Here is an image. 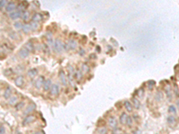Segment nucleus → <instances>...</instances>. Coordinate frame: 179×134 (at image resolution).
Masks as SVG:
<instances>
[{"instance_id": "f257e3e1", "label": "nucleus", "mask_w": 179, "mask_h": 134, "mask_svg": "<svg viewBox=\"0 0 179 134\" xmlns=\"http://www.w3.org/2000/svg\"><path fill=\"white\" fill-rule=\"evenodd\" d=\"M22 11H21V10H14L13 12L10 13H9V17H10V19H12V20H17L18 18H20V17H22Z\"/></svg>"}, {"instance_id": "f03ea898", "label": "nucleus", "mask_w": 179, "mask_h": 134, "mask_svg": "<svg viewBox=\"0 0 179 134\" xmlns=\"http://www.w3.org/2000/svg\"><path fill=\"white\" fill-rule=\"evenodd\" d=\"M59 91H60V87L57 84H52L51 88L49 89V93L51 96H57L59 94Z\"/></svg>"}, {"instance_id": "7ed1b4c3", "label": "nucleus", "mask_w": 179, "mask_h": 134, "mask_svg": "<svg viewBox=\"0 0 179 134\" xmlns=\"http://www.w3.org/2000/svg\"><path fill=\"white\" fill-rule=\"evenodd\" d=\"M45 80L44 77L43 76H40V78H38L36 81H35V82H34V86H35V88L38 89H41L42 87H43V84H44L45 82Z\"/></svg>"}, {"instance_id": "20e7f679", "label": "nucleus", "mask_w": 179, "mask_h": 134, "mask_svg": "<svg viewBox=\"0 0 179 134\" xmlns=\"http://www.w3.org/2000/svg\"><path fill=\"white\" fill-rule=\"evenodd\" d=\"M15 8H16L15 3L14 2H9V3H7L6 6H5V12L10 13L13 12L15 10Z\"/></svg>"}, {"instance_id": "39448f33", "label": "nucleus", "mask_w": 179, "mask_h": 134, "mask_svg": "<svg viewBox=\"0 0 179 134\" xmlns=\"http://www.w3.org/2000/svg\"><path fill=\"white\" fill-rule=\"evenodd\" d=\"M63 47H64V46H63V43H62L58 39H57L56 41H55V43H54V49H55L57 52H62Z\"/></svg>"}, {"instance_id": "423d86ee", "label": "nucleus", "mask_w": 179, "mask_h": 134, "mask_svg": "<svg viewBox=\"0 0 179 134\" xmlns=\"http://www.w3.org/2000/svg\"><path fill=\"white\" fill-rule=\"evenodd\" d=\"M18 55H19V56H21L22 58H26V57L29 56V55H30V51H29L28 49L24 47V48H21L20 50H19Z\"/></svg>"}, {"instance_id": "0eeeda50", "label": "nucleus", "mask_w": 179, "mask_h": 134, "mask_svg": "<svg viewBox=\"0 0 179 134\" xmlns=\"http://www.w3.org/2000/svg\"><path fill=\"white\" fill-rule=\"evenodd\" d=\"M34 120H35V116H34V115H31V114H29V115H27V116L23 119V121H22V124H23V125L30 124V123H31V122H32Z\"/></svg>"}, {"instance_id": "6e6552de", "label": "nucleus", "mask_w": 179, "mask_h": 134, "mask_svg": "<svg viewBox=\"0 0 179 134\" xmlns=\"http://www.w3.org/2000/svg\"><path fill=\"white\" fill-rule=\"evenodd\" d=\"M7 100H8V104L10 106H15L18 103V97L15 96V95H13V96L12 95Z\"/></svg>"}, {"instance_id": "1a4fd4ad", "label": "nucleus", "mask_w": 179, "mask_h": 134, "mask_svg": "<svg viewBox=\"0 0 179 134\" xmlns=\"http://www.w3.org/2000/svg\"><path fill=\"white\" fill-rule=\"evenodd\" d=\"M14 83L18 87H22L23 84H24V78L22 77V76H18V77L15 78Z\"/></svg>"}, {"instance_id": "9d476101", "label": "nucleus", "mask_w": 179, "mask_h": 134, "mask_svg": "<svg viewBox=\"0 0 179 134\" xmlns=\"http://www.w3.org/2000/svg\"><path fill=\"white\" fill-rule=\"evenodd\" d=\"M108 124H109V126L112 129L116 128V126H117V121H116V119L114 116L109 117V119H108Z\"/></svg>"}, {"instance_id": "9b49d317", "label": "nucleus", "mask_w": 179, "mask_h": 134, "mask_svg": "<svg viewBox=\"0 0 179 134\" xmlns=\"http://www.w3.org/2000/svg\"><path fill=\"white\" fill-rule=\"evenodd\" d=\"M35 108H36V106H35V105H34L33 103L30 104V105H28V106H27V107L25 108L24 114H29L30 113H31L32 111H34V110H35Z\"/></svg>"}, {"instance_id": "f8f14e48", "label": "nucleus", "mask_w": 179, "mask_h": 134, "mask_svg": "<svg viewBox=\"0 0 179 134\" xmlns=\"http://www.w3.org/2000/svg\"><path fill=\"white\" fill-rule=\"evenodd\" d=\"M59 78L61 80V82L63 85L64 86L67 85V80H66V77H65V74L64 73V71H60L59 72Z\"/></svg>"}, {"instance_id": "ddd939ff", "label": "nucleus", "mask_w": 179, "mask_h": 134, "mask_svg": "<svg viewBox=\"0 0 179 134\" xmlns=\"http://www.w3.org/2000/svg\"><path fill=\"white\" fill-rule=\"evenodd\" d=\"M51 86H52V81H51V80H47V81H45L44 84H43V89H44V91H49V89H50V88H51Z\"/></svg>"}, {"instance_id": "4468645a", "label": "nucleus", "mask_w": 179, "mask_h": 134, "mask_svg": "<svg viewBox=\"0 0 179 134\" xmlns=\"http://www.w3.org/2000/svg\"><path fill=\"white\" fill-rule=\"evenodd\" d=\"M11 96H12V89L10 87H8L4 91V99H8Z\"/></svg>"}, {"instance_id": "2eb2a0df", "label": "nucleus", "mask_w": 179, "mask_h": 134, "mask_svg": "<svg viewBox=\"0 0 179 134\" xmlns=\"http://www.w3.org/2000/svg\"><path fill=\"white\" fill-rule=\"evenodd\" d=\"M124 106H125V110L127 112H132L133 111V105H132V103L130 101H128V100L125 101Z\"/></svg>"}, {"instance_id": "dca6fc26", "label": "nucleus", "mask_w": 179, "mask_h": 134, "mask_svg": "<svg viewBox=\"0 0 179 134\" xmlns=\"http://www.w3.org/2000/svg\"><path fill=\"white\" fill-rule=\"evenodd\" d=\"M127 117H128V115H127L126 113H122L121 115H120V117H119V122H120V123H121V124H125Z\"/></svg>"}, {"instance_id": "f3484780", "label": "nucleus", "mask_w": 179, "mask_h": 134, "mask_svg": "<svg viewBox=\"0 0 179 134\" xmlns=\"http://www.w3.org/2000/svg\"><path fill=\"white\" fill-rule=\"evenodd\" d=\"M132 102H133V105H134V107H135L136 109H139V108L141 107V103H140V101H139L137 98H134L132 99Z\"/></svg>"}, {"instance_id": "a211bd4d", "label": "nucleus", "mask_w": 179, "mask_h": 134, "mask_svg": "<svg viewBox=\"0 0 179 134\" xmlns=\"http://www.w3.org/2000/svg\"><path fill=\"white\" fill-rule=\"evenodd\" d=\"M27 74H28L29 77L33 78V77H35L37 74H38V71H37V69H31L28 72Z\"/></svg>"}, {"instance_id": "6ab92c4d", "label": "nucleus", "mask_w": 179, "mask_h": 134, "mask_svg": "<svg viewBox=\"0 0 179 134\" xmlns=\"http://www.w3.org/2000/svg\"><path fill=\"white\" fill-rule=\"evenodd\" d=\"M41 19H42V15L40 14V13H35V14H33V16H32V21H33V22H39Z\"/></svg>"}, {"instance_id": "aec40b11", "label": "nucleus", "mask_w": 179, "mask_h": 134, "mask_svg": "<svg viewBox=\"0 0 179 134\" xmlns=\"http://www.w3.org/2000/svg\"><path fill=\"white\" fill-rule=\"evenodd\" d=\"M73 76L76 78L77 80H81V78L82 77V72H81V70H77V71L74 73Z\"/></svg>"}, {"instance_id": "412c9836", "label": "nucleus", "mask_w": 179, "mask_h": 134, "mask_svg": "<svg viewBox=\"0 0 179 134\" xmlns=\"http://www.w3.org/2000/svg\"><path fill=\"white\" fill-rule=\"evenodd\" d=\"M22 30H23V31L26 32V33L31 31V26H30L29 23H27V24H23V25H22Z\"/></svg>"}, {"instance_id": "4be33fe9", "label": "nucleus", "mask_w": 179, "mask_h": 134, "mask_svg": "<svg viewBox=\"0 0 179 134\" xmlns=\"http://www.w3.org/2000/svg\"><path fill=\"white\" fill-rule=\"evenodd\" d=\"M30 24V26H31V30H36L37 29L39 28V24H38V22H31V23H29Z\"/></svg>"}, {"instance_id": "5701e85b", "label": "nucleus", "mask_w": 179, "mask_h": 134, "mask_svg": "<svg viewBox=\"0 0 179 134\" xmlns=\"http://www.w3.org/2000/svg\"><path fill=\"white\" fill-rule=\"evenodd\" d=\"M68 47H69L71 49H74L76 47H77V43H76V41L70 40L69 42H68Z\"/></svg>"}, {"instance_id": "b1692460", "label": "nucleus", "mask_w": 179, "mask_h": 134, "mask_svg": "<svg viewBox=\"0 0 179 134\" xmlns=\"http://www.w3.org/2000/svg\"><path fill=\"white\" fill-rule=\"evenodd\" d=\"M22 19L23 21H28L30 19V13L29 12H23L22 14Z\"/></svg>"}, {"instance_id": "393cba45", "label": "nucleus", "mask_w": 179, "mask_h": 134, "mask_svg": "<svg viewBox=\"0 0 179 134\" xmlns=\"http://www.w3.org/2000/svg\"><path fill=\"white\" fill-rule=\"evenodd\" d=\"M24 105H25V103L23 101H21V102H19V103H17L16 105H15V109L18 111V110H21L23 106H24Z\"/></svg>"}, {"instance_id": "a878e982", "label": "nucleus", "mask_w": 179, "mask_h": 134, "mask_svg": "<svg viewBox=\"0 0 179 134\" xmlns=\"http://www.w3.org/2000/svg\"><path fill=\"white\" fill-rule=\"evenodd\" d=\"M167 122H168L169 124H174L175 122V118L174 117V116H172V115H169V116L167 117Z\"/></svg>"}, {"instance_id": "bb28decb", "label": "nucleus", "mask_w": 179, "mask_h": 134, "mask_svg": "<svg viewBox=\"0 0 179 134\" xmlns=\"http://www.w3.org/2000/svg\"><path fill=\"white\" fill-rule=\"evenodd\" d=\"M89 66L86 65V64H82V65H81V72L82 73H88L89 72Z\"/></svg>"}, {"instance_id": "cd10ccee", "label": "nucleus", "mask_w": 179, "mask_h": 134, "mask_svg": "<svg viewBox=\"0 0 179 134\" xmlns=\"http://www.w3.org/2000/svg\"><path fill=\"white\" fill-rule=\"evenodd\" d=\"M107 131V130L106 127H100L98 129V132L99 134H106Z\"/></svg>"}, {"instance_id": "c85d7f7f", "label": "nucleus", "mask_w": 179, "mask_h": 134, "mask_svg": "<svg viewBox=\"0 0 179 134\" xmlns=\"http://www.w3.org/2000/svg\"><path fill=\"white\" fill-rule=\"evenodd\" d=\"M168 112L170 114H175L176 113V108L175 106H168Z\"/></svg>"}, {"instance_id": "c756f323", "label": "nucleus", "mask_w": 179, "mask_h": 134, "mask_svg": "<svg viewBox=\"0 0 179 134\" xmlns=\"http://www.w3.org/2000/svg\"><path fill=\"white\" fill-rule=\"evenodd\" d=\"M7 4V0H0V9H4Z\"/></svg>"}, {"instance_id": "7c9ffc66", "label": "nucleus", "mask_w": 179, "mask_h": 134, "mask_svg": "<svg viewBox=\"0 0 179 134\" xmlns=\"http://www.w3.org/2000/svg\"><path fill=\"white\" fill-rule=\"evenodd\" d=\"M125 124H127L128 126H131L133 124V118H132V116H128V117H127Z\"/></svg>"}, {"instance_id": "2f4dec72", "label": "nucleus", "mask_w": 179, "mask_h": 134, "mask_svg": "<svg viewBox=\"0 0 179 134\" xmlns=\"http://www.w3.org/2000/svg\"><path fill=\"white\" fill-rule=\"evenodd\" d=\"M22 24L21 22H19L14 23V28L16 29V30H20V29H22Z\"/></svg>"}, {"instance_id": "473e14b6", "label": "nucleus", "mask_w": 179, "mask_h": 134, "mask_svg": "<svg viewBox=\"0 0 179 134\" xmlns=\"http://www.w3.org/2000/svg\"><path fill=\"white\" fill-rule=\"evenodd\" d=\"M166 92H167V98H169V99H170L171 98V92H170V88H169V86H168V88L166 89Z\"/></svg>"}, {"instance_id": "72a5a7b5", "label": "nucleus", "mask_w": 179, "mask_h": 134, "mask_svg": "<svg viewBox=\"0 0 179 134\" xmlns=\"http://www.w3.org/2000/svg\"><path fill=\"white\" fill-rule=\"evenodd\" d=\"M4 125L0 124V134H4Z\"/></svg>"}, {"instance_id": "f704fd0d", "label": "nucleus", "mask_w": 179, "mask_h": 134, "mask_svg": "<svg viewBox=\"0 0 179 134\" xmlns=\"http://www.w3.org/2000/svg\"><path fill=\"white\" fill-rule=\"evenodd\" d=\"M175 97H178V89H175Z\"/></svg>"}, {"instance_id": "c9c22d12", "label": "nucleus", "mask_w": 179, "mask_h": 134, "mask_svg": "<svg viewBox=\"0 0 179 134\" xmlns=\"http://www.w3.org/2000/svg\"><path fill=\"white\" fill-rule=\"evenodd\" d=\"M80 55H84V50H81L80 51Z\"/></svg>"}, {"instance_id": "e433bc0d", "label": "nucleus", "mask_w": 179, "mask_h": 134, "mask_svg": "<svg viewBox=\"0 0 179 134\" xmlns=\"http://www.w3.org/2000/svg\"><path fill=\"white\" fill-rule=\"evenodd\" d=\"M33 134H40V131H36L35 133H33Z\"/></svg>"}, {"instance_id": "4c0bfd02", "label": "nucleus", "mask_w": 179, "mask_h": 134, "mask_svg": "<svg viewBox=\"0 0 179 134\" xmlns=\"http://www.w3.org/2000/svg\"></svg>"}]
</instances>
